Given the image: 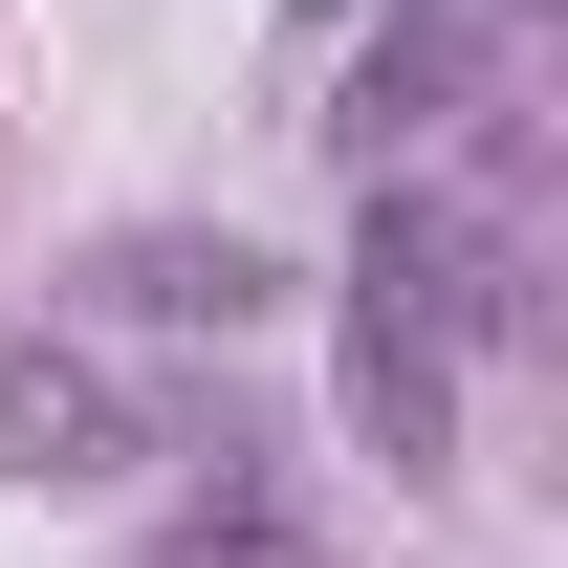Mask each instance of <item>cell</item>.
Segmentation results:
<instances>
[{
  "mask_svg": "<svg viewBox=\"0 0 568 568\" xmlns=\"http://www.w3.org/2000/svg\"><path fill=\"white\" fill-rule=\"evenodd\" d=\"M525 328V219L459 197V175H372V241H351V416L394 481L459 459V351Z\"/></svg>",
  "mask_w": 568,
  "mask_h": 568,
  "instance_id": "6da1fadb",
  "label": "cell"
},
{
  "mask_svg": "<svg viewBox=\"0 0 568 568\" xmlns=\"http://www.w3.org/2000/svg\"><path fill=\"white\" fill-rule=\"evenodd\" d=\"M525 44H547V0H394V44L351 67V110H328V132H351L372 175H416L437 132H481V110H503V67H525Z\"/></svg>",
  "mask_w": 568,
  "mask_h": 568,
  "instance_id": "7a4b0ae2",
  "label": "cell"
},
{
  "mask_svg": "<svg viewBox=\"0 0 568 568\" xmlns=\"http://www.w3.org/2000/svg\"><path fill=\"white\" fill-rule=\"evenodd\" d=\"M88 306H132V328H263L284 263H263V241H110V263H88Z\"/></svg>",
  "mask_w": 568,
  "mask_h": 568,
  "instance_id": "277c9868",
  "label": "cell"
},
{
  "mask_svg": "<svg viewBox=\"0 0 568 568\" xmlns=\"http://www.w3.org/2000/svg\"><path fill=\"white\" fill-rule=\"evenodd\" d=\"M153 437H132V394L88 351H0V481H132Z\"/></svg>",
  "mask_w": 568,
  "mask_h": 568,
  "instance_id": "3957f363",
  "label": "cell"
}]
</instances>
